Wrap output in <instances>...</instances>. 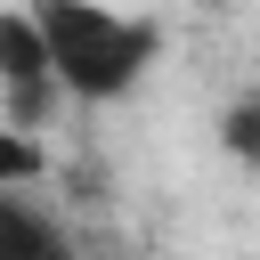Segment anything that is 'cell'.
<instances>
[{
  "instance_id": "obj_1",
  "label": "cell",
  "mask_w": 260,
  "mask_h": 260,
  "mask_svg": "<svg viewBox=\"0 0 260 260\" xmlns=\"http://www.w3.org/2000/svg\"><path fill=\"white\" fill-rule=\"evenodd\" d=\"M41 24H49V49H57V73L81 106H114L146 81V65L162 57V32L154 16H122L106 0H32Z\"/></svg>"
},
{
  "instance_id": "obj_2",
  "label": "cell",
  "mask_w": 260,
  "mask_h": 260,
  "mask_svg": "<svg viewBox=\"0 0 260 260\" xmlns=\"http://www.w3.org/2000/svg\"><path fill=\"white\" fill-rule=\"evenodd\" d=\"M219 146H228V162L260 171V98H236V106L219 114Z\"/></svg>"
},
{
  "instance_id": "obj_3",
  "label": "cell",
  "mask_w": 260,
  "mask_h": 260,
  "mask_svg": "<svg viewBox=\"0 0 260 260\" xmlns=\"http://www.w3.org/2000/svg\"><path fill=\"white\" fill-rule=\"evenodd\" d=\"M24 179H41V146L24 122H0V187H24Z\"/></svg>"
}]
</instances>
